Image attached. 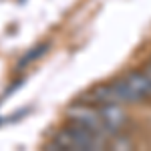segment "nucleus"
I'll return each mask as SVG.
<instances>
[{
	"instance_id": "1",
	"label": "nucleus",
	"mask_w": 151,
	"mask_h": 151,
	"mask_svg": "<svg viewBox=\"0 0 151 151\" xmlns=\"http://www.w3.org/2000/svg\"><path fill=\"white\" fill-rule=\"evenodd\" d=\"M109 139L101 133H97L93 129H87L67 121L65 127L57 129V133L52 135L50 141V149L60 151V149H69V151H101V149H109Z\"/></svg>"
},
{
	"instance_id": "2",
	"label": "nucleus",
	"mask_w": 151,
	"mask_h": 151,
	"mask_svg": "<svg viewBox=\"0 0 151 151\" xmlns=\"http://www.w3.org/2000/svg\"><path fill=\"white\" fill-rule=\"evenodd\" d=\"M48 42H40V45H36L35 48H30L28 52H24L22 57H20V60L16 63V69H24V67H28L30 63H35V60H38V58L42 57L45 52L48 50Z\"/></svg>"
},
{
	"instance_id": "3",
	"label": "nucleus",
	"mask_w": 151,
	"mask_h": 151,
	"mask_svg": "<svg viewBox=\"0 0 151 151\" xmlns=\"http://www.w3.org/2000/svg\"><path fill=\"white\" fill-rule=\"evenodd\" d=\"M20 2H24V0H20Z\"/></svg>"
}]
</instances>
